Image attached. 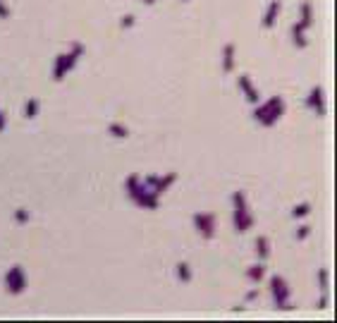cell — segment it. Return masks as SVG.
Returning a JSON list of instances; mask_svg holds the SVG:
<instances>
[{"mask_svg": "<svg viewBox=\"0 0 337 323\" xmlns=\"http://www.w3.org/2000/svg\"><path fill=\"white\" fill-rule=\"evenodd\" d=\"M182 3H186V0H182Z\"/></svg>", "mask_w": 337, "mask_h": 323, "instance_id": "obj_30", "label": "cell"}, {"mask_svg": "<svg viewBox=\"0 0 337 323\" xmlns=\"http://www.w3.org/2000/svg\"><path fill=\"white\" fill-rule=\"evenodd\" d=\"M280 8H282V3H280V0H270L268 10H266V15H263V27H266V29L275 27V22H278V15H280Z\"/></svg>", "mask_w": 337, "mask_h": 323, "instance_id": "obj_10", "label": "cell"}, {"mask_svg": "<svg viewBox=\"0 0 337 323\" xmlns=\"http://www.w3.org/2000/svg\"><path fill=\"white\" fill-rule=\"evenodd\" d=\"M304 103H306V108L316 110L318 118H323V115H326V91H323V86H314Z\"/></svg>", "mask_w": 337, "mask_h": 323, "instance_id": "obj_8", "label": "cell"}, {"mask_svg": "<svg viewBox=\"0 0 337 323\" xmlns=\"http://www.w3.org/2000/svg\"><path fill=\"white\" fill-rule=\"evenodd\" d=\"M240 89H242V94H244V98H246L249 103H258V101H261V94H258L256 86L251 84L249 75H240Z\"/></svg>", "mask_w": 337, "mask_h": 323, "instance_id": "obj_9", "label": "cell"}, {"mask_svg": "<svg viewBox=\"0 0 337 323\" xmlns=\"http://www.w3.org/2000/svg\"><path fill=\"white\" fill-rule=\"evenodd\" d=\"M24 115H26L29 120H34L36 115H38V101H36V98H29V101H26V106H24Z\"/></svg>", "mask_w": 337, "mask_h": 323, "instance_id": "obj_20", "label": "cell"}, {"mask_svg": "<svg viewBox=\"0 0 337 323\" xmlns=\"http://www.w3.org/2000/svg\"><path fill=\"white\" fill-rule=\"evenodd\" d=\"M284 101L282 96H270L266 103H261V106L254 110V120L261 125V127H272L278 120L284 115Z\"/></svg>", "mask_w": 337, "mask_h": 323, "instance_id": "obj_2", "label": "cell"}, {"mask_svg": "<svg viewBox=\"0 0 337 323\" xmlns=\"http://www.w3.org/2000/svg\"><path fill=\"white\" fill-rule=\"evenodd\" d=\"M144 5H153V3H156V0H142Z\"/></svg>", "mask_w": 337, "mask_h": 323, "instance_id": "obj_29", "label": "cell"}, {"mask_svg": "<svg viewBox=\"0 0 337 323\" xmlns=\"http://www.w3.org/2000/svg\"><path fill=\"white\" fill-rule=\"evenodd\" d=\"M124 189L130 194V199L134 201L136 206H144V208H148V211H156L158 206H160V196H156V194L146 187V184L132 172L130 177L124 180Z\"/></svg>", "mask_w": 337, "mask_h": 323, "instance_id": "obj_1", "label": "cell"}, {"mask_svg": "<svg viewBox=\"0 0 337 323\" xmlns=\"http://www.w3.org/2000/svg\"><path fill=\"white\" fill-rule=\"evenodd\" d=\"M328 285H330V278H328V268H318V287L323 294H328Z\"/></svg>", "mask_w": 337, "mask_h": 323, "instance_id": "obj_21", "label": "cell"}, {"mask_svg": "<svg viewBox=\"0 0 337 323\" xmlns=\"http://www.w3.org/2000/svg\"><path fill=\"white\" fill-rule=\"evenodd\" d=\"M5 129V115H2V110H0V132Z\"/></svg>", "mask_w": 337, "mask_h": 323, "instance_id": "obj_28", "label": "cell"}, {"mask_svg": "<svg viewBox=\"0 0 337 323\" xmlns=\"http://www.w3.org/2000/svg\"><path fill=\"white\" fill-rule=\"evenodd\" d=\"M234 70V43H225L222 46V72H232Z\"/></svg>", "mask_w": 337, "mask_h": 323, "instance_id": "obj_13", "label": "cell"}, {"mask_svg": "<svg viewBox=\"0 0 337 323\" xmlns=\"http://www.w3.org/2000/svg\"><path fill=\"white\" fill-rule=\"evenodd\" d=\"M263 275H266V263H256V266H249L246 268V278L251 280V282H258V280H263Z\"/></svg>", "mask_w": 337, "mask_h": 323, "instance_id": "obj_17", "label": "cell"}, {"mask_svg": "<svg viewBox=\"0 0 337 323\" xmlns=\"http://www.w3.org/2000/svg\"><path fill=\"white\" fill-rule=\"evenodd\" d=\"M258 297V290H251V292H246V301H254Z\"/></svg>", "mask_w": 337, "mask_h": 323, "instance_id": "obj_27", "label": "cell"}, {"mask_svg": "<svg viewBox=\"0 0 337 323\" xmlns=\"http://www.w3.org/2000/svg\"><path fill=\"white\" fill-rule=\"evenodd\" d=\"M108 134H110V137H115V139H127V137H130V129L124 127L122 122H110V125H108Z\"/></svg>", "mask_w": 337, "mask_h": 323, "instance_id": "obj_16", "label": "cell"}, {"mask_svg": "<svg viewBox=\"0 0 337 323\" xmlns=\"http://www.w3.org/2000/svg\"><path fill=\"white\" fill-rule=\"evenodd\" d=\"M270 297L278 309H282V311L294 309V304L290 301V282L282 275H272L270 278Z\"/></svg>", "mask_w": 337, "mask_h": 323, "instance_id": "obj_5", "label": "cell"}, {"mask_svg": "<svg viewBox=\"0 0 337 323\" xmlns=\"http://www.w3.org/2000/svg\"><path fill=\"white\" fill-rule=\"evenodd\" d=\"M174 180H177V172H168L165 177H158V182H156V187H153L151 192L156 194V196H160V194H163L165 189H168V187L174 182Z\"/></svg>", "mask_w": 337, "mask_h": 323, "instance_id": "obj_15", "label": "cell"}, {"mask_svg": "<svg viewBox=\"0 0 337 323\" xmlns=\"http://www.w3.org/2000/svg\"><path fill=\"white\" fill-rule=\"evenodd\" d=\"M256 256L261 258V261H268V256H270V242H268L266 235L256 237Z\"/></svg>", "mask_w": 337, "mask_h": 323, "instance_id": "obj_14", "label": "cell"}, {"mask_svg": "<svg viewBox=\"0 0 337 323\" xmlns=\"http://www.w3.org/2000/svg\"><path fill=\"white\" fill-rule=\"evenodd\" d=\"M194 227L204 239H213L216 235V215L213 213H194Z\"/></svg>", "mask_w": 337, "mask_h": 323, "instance_id": "obj_7", "label": "cell"}, {"mask_svg": "<svg viewBox=\"0 0 337 323\" xmlns=\"http://www.w3.org/2000/svg\"><path fill=\"white\" fill-rule=\"evenodd\" d=\"M14 220L17 223H29V211L26 208H17L14 211Z\"/></svg>", "mask_w": 337, "mask_h": 323, "instance_id": "obj_22", "label": "cell"}, {"mask_svg": "<svg viewBox=\"0 0 337 323\" xmlns=\"http://www.w3.org/2000/svg\"><path fill=\"white\" fill-rule=\"evenodd\" d=\"M308 235H311V227H308V225H299V227H296V239H299V242H304Z\"/></svg>", "mask_w": 337, "mask_h": 323, "instance_id": "obj_23", "label": "cell"}, {"mask_svg": "<svg viewBox=\"0 0 337 323\" xmlns=\"http://www.w3.org/2000/svg\"><path fill=\"white\" fill-rule=\"evenodd\" d=\"M232 206H234V211H232V225L237 232H246L254 227V215H251L249 206H246V194L244 192H234L232 194Z\"/></svg>", "mask_w": 337, "mask_h": 323, "instance_id": "obj_4", "label": "cell"}, {"mask_svg": "<svg viewBox=\"0 0 337 323\" xmlns=\"http://www.w3.org/2000/svg\"><path fill=\"white\" fill-rule=\"evenodd\" d=\"M308 213H311V204L308 201H302V204H296L292 208V218H306Z\"/></svg>", "mask_w": 337, "mask_h": 323, "instance_id": "obj_19", "label": "cell"}, {"mask_svg": "<svg viewBox=\"0 0 337 323\" xmlns=\"http://www.w3.org/2000/svg\"><path fill=\"white\" fill-rule=\"evenodd\" d=\"M328 306V294H323L320 292V299H318V309H326Z\"/></svg>", "mask_w": 337, "mask_h": 323, "instance_id": "obj_26", "label": "cell"}, {"mask_svg": "<svg viewBox=\"0 0 337 323\" xmlns=\"http://www.w3.org/2000/svg\"><path fill=\"white\" fill-rule=\"evenodd\" d=\"M134 22H136V17H134V15H124V17L120 20V27H122V29H130V27H134Z\"/></svg>", "mask_w": 337, "mask_h": 323, "instance_id": "obj_24", "label": "cell"}, {"mask_svg": "<svg viewBox=\"0 0 337 323\" xmlns=\"http://www.w3.org/2000/svg\"><path fill=\"white\" fill-rule=\"evenodd\" d=\"M0 20H10V8L5 5V0H0Z\"/></svg>", "mask_w": 337, "mask_h": 323, "instance_id": "obj_25", "label": "cell"}, {"mask_svg": "<svg viewBox=\"0 0 337 323\" xmlns=\"http://www.w3.org/2000/svg\"><path fill=\"white\" fill-rule=\"evenodd\" d=\"M5 287H8L10 294H22L26 290V273H24L20 263L10 266V270L5 273Z\"/></svg>", "mask_w": 337, "mask_h": 323, "instance_id": "obj_6", "label": "cell"}, {"mask_svg": "<svg viewBox=\"0 0 337 323\" xmlns=\"http://www.w3.org/2000/svg\"><path fill=\"white\" fill-rule=\"evenodd\" d=\"M174 270H177V278L182 280V282H189V280H192V266H189L186 261H180Z\"/></svg>", "mask_w": 337, "mask_h": 323, "instance_id": "obj_18", "label": "cell"}, {"mask_svg": "<svg viewBox=\"0 0 337 323\" xmlns=\"http://www.w3.org/2000/svg\"><path fill=\"white\" fill-rule=\"evenodd\" d=\"M84 55V43L79 41H72L70 46V53H60L55 58V65H53V82H62L67 72H72L79 63V58Z\"/></svg>", "mask_w": 337, "mask_h": 323, "instance_id": "obj_3", "label": "cell"}, {"mask_svg": "<svg viewBox=\"0 0 337 323\" xmlns=\"http://www.w3.org/2000/svg\"><path fill=\"white\" fill-rule=\"evenodd\" d=\"M299 24H302L304 29H308V27L314 24V5H311L308 0H304V3L299 5Z\"/></svg>", "mask_w": 337, "mask_h": 323, "instance_id": "obj_12", "label": "cell"}, {"mask_svg": "<svg viewBox=\"0 0 337 323\" xmlns=\"http://www.w3.org/2000/svg\"><path fill=\"white\" fill-rule=\"evenodd\" d=\"M290 36H292V43L296 48H306L308 46V39H306V29L299 24V22H294L292 27H290Z\"/></svg>", "mask_w": 337, "mask_h": 323, "instance_id": "obj_11", "label": "cell"}]
</instances>
